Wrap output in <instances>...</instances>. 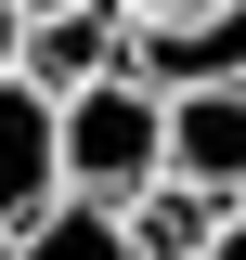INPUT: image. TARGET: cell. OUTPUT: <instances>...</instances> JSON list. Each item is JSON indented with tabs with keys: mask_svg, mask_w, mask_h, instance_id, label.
I'll use <instances>...</instances> for the list:
<instances>
[{
	"mask_svg": "<svg viewBox=\"0 0 246 260\" xmlns=\"http://www.w3.org/2000/svg\"><path fill=\"white\" fill-rule=\"evenodd\" d=\"M194 260H246V182H233V195L208 208V247H194Z\"/></svg>",
	"mask_w": 246,
	"mask_h": 260,
	"instance_id": "ba28073f",
	"label": "cell"
},
{
	"mask_svg": "<svg viewBox=\"0 0 246 260\" xmlns=\"http://www.w3.org/2000/svg\"><path fill=\"white\" fill-rule=\"evenodd\" d=\"M208 208H220V195H194V182L155 169V182L117 195V247H130V260H194V247H208Z\"/></svg>",
	"mask_w": 246,
	"mask_h": 260,
	"instance_id": "8992f818",
	"label": "cell"
},
{
	"mask_svg": "<svg viewBox=\"0 0 246 260\" xmlns=\"http://www.w3.org/2000/svg\"><path fill=\"white\" fill-rule=\"evenodd\" d=\"M0 260H130V247H117V208L104 195H52L39 221L0 234Z\"/></svg>",
	"mask_w": 246,
	"mask_h": 260,
	"instance_id": "52a82bcc",
	"label": "cell"
},
{
	"mask_svg": "<svg viewBox=\"0 0 246 260\" xmlns=\"http://www.w3.org/2000/svg\"><path fill=\"white\" fill-rule=\"evenodd\" d=\"M26 13H65V0H13V26H26Z\"/></svg>",
	"mask_w": 246,
	"mask_h": 260,
	"instance_id": "30bf717a",
	"label": "cell"
},
{
	"mask_svg": "<svg viewBox=\"0 0 246 260\" xmlns=\"http://www.w3.org/2000/svg\"><path fill=\"white\" fill-rule=\"evenodd\" d=\"M117 13H130V26H143V13H194V0H117Z\"/></svg>",
	"mask_w": 246,
	"mask_h": 260,
	"instance_id": "9c48e42d",
	"label": "cell"
},
{
	"mask_svg": "<svg viewBox=\"0 0 246 260\" xmlns=\"http://www.w3.org/2000/svg\"><path fill=\"white\" fill-rule=\"evenodd\" d=\"M0 52H13V0H0Z\"/></svg>",
	"mask_w": 246,
	"mask_h": 260,
	"instance_id": "8fae6325",
	"label": "cell"
},
{
	"mask_svg": "<svg viewBox=\"0 0 246 260\" xmlns=\"http://www.w3.org/2000/svg\"><path fill=\"white\" fill-rule=\"evenodd\" d=\"M155 169L194 195H233L246 182V78H182L155 91Z\"/></svg>",
	"mask_w": 246,
	"mask_h": 260,
	"instance_id": "7a4b0ae2",
	"label": "cell"
},
{
	"mask_svg": "<svg viewBox=\"0 0 246 260\" xmlns=\"http://www.w3.org/2000/svg\"><path fill=\"white\" fill-rule=\"evenodd\" d=\"M52 91H39L26 65H0V234L13 221H39V208H52Z\"/></svg>",
	"mask_w": 246,
	"mask_h": 260,
	"instance_id": "277c9868",
	"label": "cell"
},
{
	"mask_svg": "<svg viewBox=\"0 0 246 260\" xmlns=\"http://www.w3.org/2000/svg\"><path fill=\"white\" fill-rule=\"evenodd\" d=\"M117 52H130V13L117 0H65V13H26L0 65H26L39 91H65V78H91V65H117Z\"/></svg>",
	"mask_w": 246,
	"mask_h": 260,
	"instance_id": "5b68a950",
	"label": "cell"
},
{
	"mask_svg": "<svg viewBox=\"0 0 246 260\" xmlns=\"http://www.w3.org/2000/svg\"><path fill=\"white\" fill-rule=\"evenodd\" d=\"M52 182L104 195V208H117L130 182H155V78H130V65L65 78L52 91Z\"/></svg>",
	"mask_w": 246,
	"mask_h": 260,
	"instance_id": "6da1fadb",
	"label": "cell"
},
{
	"mask_svg": "<svg viewBox=\"0 0 246 260\" xmlns=\"http://www.w3.org/2000/svg\"><path fill=\"white\" fill-rule=\"evenodd\" d=\"M130 78L182 91V78H246V0H194V13H143L130 26Z\"/></svg>",
	"mask_w": 246,
	"mask_h": 260,
	"instance_id": "3957f363",
	"label": "cell"
}]
</instances>
